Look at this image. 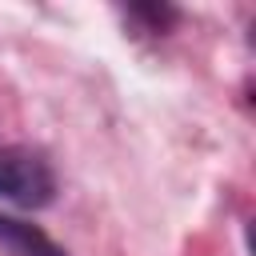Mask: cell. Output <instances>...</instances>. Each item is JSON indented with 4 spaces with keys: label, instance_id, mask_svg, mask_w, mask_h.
Returning <instances> with one entry per match:
<instances>
[{
    "label": "cell",
    "instance_id": "6da1fadb",
    "mask_svg": "<svg viewBox=\"0 0 256 256\" xmlns=\"http://www.w3.org/2000/svg\"><path fill=\"white\" fill-rule=\"evenodd\" d=\"M0 196L16 208H44L56 196V176L48 160L20 148H0Z\"/></svg>",
    "mask_w": 256,
    "mask_h": 256
}]
</instances>
